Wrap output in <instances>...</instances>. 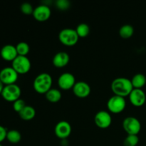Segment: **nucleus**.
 Wrapping results in <instances>:
<instances>
[{"label":"nucleus","instance_id":"obj_20","mask_svg":"<svg viewBox=\"0 0 146 146\" xmlns=\"http://www.w3.org/2000/svg\"><path fill=\"white\" fill-rule=\"evenodd\" d=\"M134 34V28L131 24H124L120 28L119 34L122 38H131Z\"/></svg>","mask_w":146,"mask_h":146},{"label":"nucleus","instance_id":"obj_14","mask_svg":"<svg viewBox=\"0 0 146 146\" xmlns=\"http://www.w3.org/2000/svg\"><path fill=\"white\" fill-rule=\"evenodd\" d=\"M91 86L85 81H78L73 87V92L76 96L80 98H86L91 94Z\"/></svg>","mask_w":146,"mask_h":146},{"label":"nucleus","instance_id":"obj_11","mask_svg":"<svg viewBox=\"0 0 146 146\" xmlns=\"http://www.w3.org/2000/svg\"><path fill=\"white\" fill-rule=\"evenodd\" d=\"M128 96L131 104L136 107L142 106L146 103V94L141 88H133Z\"/></svg>","mask_w":146,"mask_h":146},{"label":"nucleus","instance_id":"obj_12","mask_svg":"<svg viewBox=\"0 0 146 146\" xmlns=\"http://www.w3.org/2000/svg\"><path fill=\"white\" fill-rule=\"evenodd\" d=\"M51 11L47 4H40L34 8L33 16L38 21H46L51 17Z\"/></svg>","mask_w":146,"mask_h":146},{"label":"nucleus","instance_id":"obj_9","mask_svg":"<svg viewBox=\"0 0 146 146\" xmlns=\"http://www.w3.org/2000/svg\"><path fill=\"white\" fill-rule=\"evenodd\" d=\"M94 122L98 128L105 129L112 123V117L108 111H100L94 116Z\"/></svg>","mask_w":146,"mask_h":146},{"label":"nucleus","instance_id":"obj_16","mask_svg":"<svg viewBox=\"0 0 146 146\" xmlns=\"http://www.w3.org/2000/svg\"><path fill=\"white\" fill-rule=\"evenodd\" d=\"M70 61V56L65 51H58L53 58V64L57 68L66 66Z\"/></svg>","mask_w":146,"mask_h":146},{"label":"nucleus","instance_id":"obj_6","mask_svg":"<svg viewBox=\"0 0 146 146\" xmlns=\"http://www.w3.org/2000/svg\"><path fill=\"white\" fill-rule=\"evenodd\" d=\"M21 91L20 87L16 84L5 86L1 93V96L4 100L9 102H13L19 99Z\"/></svg>","mask_w":146,"mask_h":146},{"label":"nucleus","instance_id":"obj_8","mask_svg":"<svg viewBox=\"0 0 146 146\" xmlns=\"http://www.w3.org/2000/svg\"><path fill=\"white\" fill-rule=\"evenodd\" d=\"M19 74L12 67H5L0 71V81L5 86L14 84L18 79Z\"/></svg>","mask_w":146,"mask_h":146},{"label":"nucleus","instance_id":"obj_2","mask_svg":"<svg viewBox=\"0 0 146 146\" xmlns=\"http://www.w3.org/2000/svg\"><path fill=\"white\" fill-rule=\"evenodd\" d=\"M53 79L48 73H41L34 79L33 86L34 90L40 94H46L51 88Z\"/></svg>","mask_w":146,"mask_h":146},{"label":"nucleus","instance_id":"obj_29","mask_svg":"<svg viewBox=\"0 0 146 146\" xmlns=\"http://www.w3.org/2000/svg\"><path fill=\"white\" fill-rule=\"evenodd\" d=\"M4 86H5V85H4V84H3L1 81H0V94H1V93H2Z\"/></svg>","mask_w":146,"mask_h":146},{"label":"nucleus","instance_id":"obj_28","mask_svg":"<svg viewBox=\"0 0 146 146\" xmlns=\"http://www.w3.org/2000/svg\"><path fill=\"white\" fill-rule=\"evenodd\" d=\"M8 131L2 125H0V143L7 139V134Z\"/></svg>","mask_w":146,"mask_h":146},{"label":"nucleus","instance_id":"obj_18","mask_svg":"<svg viewBox=\"0 0 146 146\" xmlns=\"http://www.w3.org/2000/svg\"><path fill=\"white\" fill-rule=\"evenodd\" d=\"M133 88H141L146 84V76L144 74H136L133 76L131 80Z\"/></svg>","mask_w":146,"mask_h":146},{"label":"nucleus","instance_id":"obj_19","mask_svg":"<svg viewBox=\"0 0 146 146\" xmlns=\"http://www.w3.org/2000/svg\"><path fill=\"white\" fill-rule=\"evenodd\" d=\"M46 98L51 103H57L61 100L62 97L61 92L56 88H51L45 94Z\"/></svg>","mask_w":146,"mask_h":146},{"label":"nucleus","instance_id":"obj_7","mask_svg":"<svg viewBox=\"0 0 146 146\" xmlns=\"http://www.w3.org/2000/svg\"><path fill=\"white\" fill-rule=\"evenodd\" d=\"M126 106V101L123 97L113 95L108 99L107 107L113 113H119L124 111Z\"/></svg>","mask_w":146,"mask_h":146},{"label":"nucleus","instance_id":"obj_10","mask_svg":"<svg viewBox=\"0 0 146 146\" xmlns=\"http://www.w3.org/2000/svg\"><path fill=\"white\" fill-rule=\"evenodd\" d=\"M71 125L68 121H61L57 123L54 128V133L58 138L61 140H65L71 135Z\"/></svg>","mask_w":146,"mask_h":146},{"label":"nucleus","instance_id":"obj_15","mask_svg":"<svg viewBox=\"0 0 146 146\" xmlns=\"http://www.w3.org/2000/svg\"><path fill=\"white\" fill-rule=\"evenodd\" d=\"M0 55L1 58L5 61L12 62L17 58L18 54H17L15 46L11 45V44H7L1 48Z\"/></svg>","mask_w":146,"mask_h":146},{"label":"nucleus","instance_id":"obj_26","mask_svg":"<svg viewBox=\"0 0 146 146\" xmlns=\"http://www.w3.org/2000/svg\"><path fill=\"white\" fill-rule=\"evenodd\" d=\"M27 105L25 104V101L23 99H21V98L17 100V101L13 103V108L17 113H19Z\"/></svg>","mask_w":146,"mask_h":146},{"label":"nucleus","instance_id":"obj_23","mask_svg":"<svg viewBox=\"0 0 146 146\" xmlns=\"http://www.w3.org/2000/svg\"><path fill=\"white\" fill-rule=\"evenodd\" d=\"M76 31L78 36L84 38V37L87 36L89 34L90 27L86 23H81V24H78L77 26L76 29Z\"/></svg>","mask_w":146,"mask_h":146},{"label":"nucleus","instance_id":"obj_3","mask_svg":"<svg viewBox=\"0 0 146 146\" xmlns=\"http://www.w3.org/2000/svg\"><path fill=\"white\" fill-rule=\"evenodd\" d=\"M79 36L76 29L71 28H65L61 30L58 34V39L60 42L67 46H74L78 41Z\"/></svg>","mask_w":146,"mask_h":146},{"label":"nucleus","instance_id":"obj_30","mask_svg":"<svg viewBox=\"0 0 146 146\" xmlns=\"http://www.w3.org/2000/svg\"><path fill=\"white\" fill-rule=\"evenodd\" d=\"M0 146H2V145H1V143H0Z\"/></svg>","mask_w":146,"mask_h":146},{"label":"nucleus","instance_id":"obj_25","mask_svg":"<svg viewBox=\"0 0 146 146\" xmlns=\"http://www.w3.org/2000/svg\"><path fill=\"white\" fill-rule=\"evenodd\" d=\"M20 9L21 11L24 14H33L34 12V9L32 5H31L30 3L29 2H24L23 4H21V7H20Z\"/></svg>","mask_w":146,"mask_h":146},{"label":"nucleus","instance_id":"obj_4","mask_svg":"<svg viewBox=\"0 0 146 146\" xmlns=\"http://www.w3.org/2000/svg\"><path fill=\"white\" fill-rule=\"evenodd\" d=\"M122 125L128 135H138L141 130V122L138 118L133 116H128L124 118Z\"/></svg>","mask_w":146,"mask_h":146},{"label":"nucleus","instance_id":"obj_5","mask_svg":"<svg viewBox=\"0 0 146 146\" xmlns=\"http://www.w3.org/2000/svg\"><path fill=\"white\" fill-rule=\"evenodd\" d=\"M31 64L28 57L25 56H17L11 63V67L19 74H25L31 69Z\"/></svg>","mask_w":146,"mask_h":146},{"label":"nucleus","instance_id":"obj_17","mask_svg":"<svg viewBox=\"0 0 146 146\" xmlns=\"http://www.w3.org/2000/svg\"><path fill=\"white\" fill-rule=\"evenodd\" d=\"M20 118L24 121H31L35 117L36 111L34 107L31 106H26L19 113Z\"/></svg>","mask_w":146,"mask_h":146},{"label":"nucleus","instance_id":"obj_27","mask_svg":"<svg viewBox=\"0 0 146 146\" xmlns=\"http://www.w3.org/2000/svg\"><path fill=\"white\" fill-rule=\"evenodd\" d=\"M56 5L57 8L59 9L66 10L69 8L71 3L68 0H57L56 1Z\"/></svg>","mask_w":146,"mask_h":146},{"label":"nucleus","instance_id":"obj_22","mask_svg":"<svg viewBox=\"0 0 146 146\" xmlns=\"http://www.w3.org/2000/svg\"><path fill=\"white\" fill-rule=\"evenodd\" d=\"M16 48H17V54L19 56H27V55L30 51L29 45L28 43L25 42V41H21V42L18 43L16 46Z\"/></svg>","mask_w":146,"mask_h":146},{"label":"nucleus","instance_id":"obj_24","mask_svg":"<svg viewBox=\"0 0 146 146\" xmlns=\"http://www.w3.org/2000/svg\"><path fill=\"white\" fill-rule=\"evenodd\" d=\"M139 143V138L136 135H128L123 141L124 146H136Z\"/></svg>","mask_w":146,"mask_h":146},{"label":"nucleus","instance_id":"obj_21","mask_svg":"<svg viewBox=\"0 0 146 146\" xmlns=\"http://www.w3.org/2000/svg\"><path fill=\"white\" fill-rule=\"evenodd\" d=\"M7 139L11 143L17 144L21 141V135L17 130H10L7 132Z\"/></svg>","mask_w":146,"mask_h":146},{"label":"nucleus","instance_id":"obj_1","mask_svg":"<svg viewBox=\"0 0 146 146\" xmlns=\"http://www.w3.org/2000/svg\"><path fill=\"white\" fill-rule=\"evenodd\" d=\"M111 90L114 95L123 97L128 96L133 89L131 81L125 77H118L112 81Z\"/></svg>","mask_w":146,"mask_h":146},{"label":"nucleus","instance_id":"obj_31","mask_svg":"<svg viewBox=\"0 0 146 146\" xmlns=\"http://www.w3.org/2000/svg\"><path fill=\"white\" fill-rule=\"evenodd\" d=\"M144 146H146V145H144Z\"/></svg>","mask_w":146,"mask_h":146},{"label":"nucleus","instance_id":"obj_13","mask_svg":"<svg viewBox=\"0 0 146 146\" xmlns=\"http://www.w3.org/2000/svg\"><path fill=\"white\" fill-rule=\"evenodd\" d=\"M75 76L69 72L63 73L58 79V86L63 90H68L73 88L76 84Z\"/></svg>","mask_w":146,"mask_h":146}]
</instances>
